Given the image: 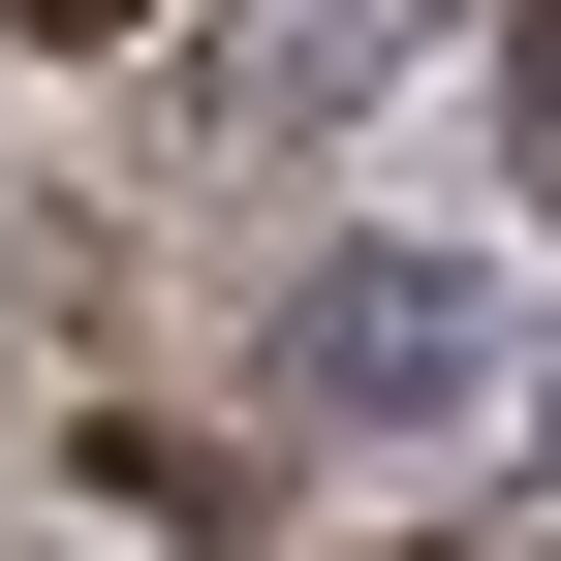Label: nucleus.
<instances>
[{
	"label": "nucleus",
	"mask_w": 561,
	"mask_h": 561,
	"mask_svg": "<svg viewBox=\"0 0 561 561\" xmlns=\"http://www.w3.org/2000/svg\"><path fill=\"white\" fill-rule=\"evenodd\" d=\"M468 375H500V280L468 250H312L280 280V405H312V437H437Z\"/></svg>",
	"instance_id": "f257e3e1"
},
{
	"label": "nucleus",
	"mask_w": 561,
	"mask_h": 561,
	"mask_svg": "<svg viewBox=\"0 0 561 561\" xmlns=\"http://www.w3.org/2000/svg\"><path fill=\"white\" fill-rule=\"evenodd\" d=\"M405 32H437V0H250V32H219V125H343Z\"/></svg>",
	"instance_id": "f03ea898"
},
{
	"label": "nucleus",
	"mask_w": 561,
	"mask_h": 561,
	"mask_svg": "<svg viewBox=\"0 0 561 561\" xmlns=\"http://www.w3.org/2000/svg\"><path fill=\"white\" fill-rule=\"evenodd\" d=\"M0 32H157V0H0Z\"/></svg>",
	"instance_id": "7ed1b4c3"
}]
</instances>
